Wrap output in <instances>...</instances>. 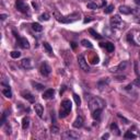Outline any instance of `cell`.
I'll return each mask as SVG.
<instances>
[{
    "label": "cell",
    "instance_id": "obj_1",
    "mask_svg": "<svg viewBox=\"0 0 140 140\" xmlns=\"http://www.w3.org/2000/svg\"><path fill=\"white\" fill-rule=\"evenodd\" d=\"M54 17L58 22L65 23V24H69V23H72L74 21H77L78 19L80 18V14H79V13H72L71 15H61L58 11H55Z\"/></svg>",
    "mask_w": 140,
    "mask_h": 140
},
{
    "label": "cell",
    "instance_id": "obj_2",
    "mask_svg": "<svg viewBox=\"0 0 140 140\" xmlns=\"http://www.w3.org/2000/svg\"><path fill=\"white\" fill-rule=\"evenodd\" d=\"M105 107V102L100 99V97H92L89 101V108H90L91 113L95 110H103Z\"/></svg>",
    "mask_w": 140,
    "mask_h": 140
},
{
    "label": "cell",
    "instance_id": "obj_3",
    "mask_svg": "<svg viewBox=\"0 0 140 140\" xmlns=\"http://www.w3.org/2000/svg\"><path fill=\"white\" fill-rule=\"evenodd\" d=\"M71 107L72 104L70 100H64L61 102V107H60V111H59V117L60 118H65L69 115L70 111H71Z\"/></svg>",
    "mask_w": 140,
    "mask_h": 140
},
{
    "label": "cell",
    "instance_id": "obj_4",
    "mask_svg": "<svg viewBox=\"0 0 140 140\" xmlns=\"http://www.w3.org/2000/svg\"><path fill=\"white\" fill-rule=\"evenodd\" d=\"M110 23H111V26L113 27V29H119L123 24V21H122V18H120L118 14H116V15L111 18Z\"/></svg>",
    "mask_w": 140,
    "mask_h": 140
},
{
    "label": "cell",
    "instance_id": "obj_5",
    "mask_svg": "<svg viewBox=\"0 0 140 140\" xmlns=\"http://www.w3.org/2000/svg\"><path fill=\"white\" fill-rule=\"evenodd\" d=\"M78 64H79V67H80L83 71H89L90 70V67L88 65V61L85 60L84 56L83 55H79L78 56Z\"/></svg>",
    "mask_w": 140,
    "mask_h": 140
},
{
    "label": "cell",
    "instance_id": "obj_6",
    "mask_svg": "<svg viewBox=\"0 0 140 140\" xmlns=\"http://www.w3.org/2000/svg\"><path fill=\"white\" fill-rule=\"evenodd\" d=\"M15 7L20 12L22 13H27L29 12V6L24 2V0H17L15 1Z\"/></svg>",
    "mask_w": 140,
    "mask_h": 140
},
{
    "label": "cell",
    "instance_id": "obj_7",
    "mask_svg": "<svg viewBox=\"0 0 140 140\" xmlns=\"http://www.w3.org/2000/svg\"><path fill=\"white\" fill-rule=\"evenodd\" d=\"M40 71H41V73H42V76H44V77H48L49 74H50V72H52V68H50V66L49 65L46 63V61H44L43 64L41 65V67H40Z\"/></svg>",
    "mask_w": 140,
    "mask_h": 140
},
{
    "label": "cell",
    "instance_id": "obj_8",
    "mask_svg": "<svg viewBox=\"0 0 140 140\" xmlns=\"http://www.w3.org/2000/svg\"><path fill=\"white\" fill-rule=\"evenodd\" d=\"M21 66L26 70L32 69L34 67V61H33V59H31V58H24V59H22V61H21Z\"/></svg>",
    "mask_w": 140,
    "mask_h": 140
},
{
    "label": "cell",
    "instance_id": "obj_9",
    "mask_svg": "<svg viewBox=\"0 0 140 140\" xmlns=\"http://www.w3.org/2000/svg\"><path fill=\"white\" fill-rule=\"evenodd\" d=\"M79 136H80V135L78 133L72 131V130H68V131H65L61 135V138H64V139H77V138H79Z\"/></svg>",
    "mask_w": 140,
    "mask_h": 140
},
{
    "label": "cell",
    "instance_id": "obj_10",
    "mask_svg": "<svg viewBox=\"0 0 140 140\" xmlns=\"http://www.w3.org/2000/svg\"><path fill=\"white\" fill-rule=\"evenodd\" d=\"M21 95L24 97L25 100H27L30 102V103H34L35 102V97H34V95L32 94V93L30 92V91H27V90H24V91H22L21 92Z\"/></svg>",
    "mask_w": 140,
    "mask_h": 140
},
{
    "label": "cell",
    "instance_id": "obj_11",
    "mask_svg": "<svg viewBox=\"0 0 140 140\" xmlns=\"http://www.w3.org/2000/svg\"><path fill=\"white\" fill-rule=\"evenodd\" d=\"M126 67H127V61H122L118 66L111 68V71L112 72H122L126 69Z\"/></svg>",
    "mask_w": 140,
    "mask_h": 140
},
{
    "label": "cell",
    "instance_id": "obj_12",
    "mask_svg": "<svg viewBox=\"0 0 140 140\" xmlns=\"http://www.w3.org/2000/svg\"><path fill=\"white\" fill-rule=\"evenodd\" d=\"M55 95V90L54 89H48V90H46L43 95H42V97H43L44 100H52L53 97Z\"/></svg>",
    "mask_w": 140,
    "mask_h": 140
},
{
    "label": "cell",
    "instance_id": "obj_13",
    "mask_svg": "<svg viewBox=\"0 0 140 140\" xmlns=\"http://www.w3.org/2000/svg\"><path fill=\"white\" fill-rule=\"evenodd\" d=\"M18 42H19V45H20L22 48H24V49H29L30 48V43L25 37H19Z\"/></svg>",
    "mask_w": 140,
    "mask_h": 140
},
{
    "label": "cell",
    "instance_id": "obj_14",
    "mask_svg": "<svg viewBox=\"0 0 140 140\" xmlns=\"http://www.w3.org/2000/svg\"><path fill=\"white\" fill-rule=\"evenodd\" d=\"M108 84H110V78H103L97 82V88H99L100 90H103V89L106 88Z\"/></svg>",
    "mask_w": 140,
    "mask_h": 140
},
{
    "label": "cell",
    "instance_id": "obj_15",
    "mask_svg": "<svg viewBox=\"0 0 140 140\" xmlns=\"http://www.w3.org/2000/svg\"><path fill=\"white\" fill-rule=\"evenodd\" d=\"M83 123H84V119H83L82 116H78V117L76 118V120L73 122L72 126L74 128H81L83 126Z\"/></svg>",
    "mask_w": 140,
    "mask_h": 140
},
{
    "label": "cell",
    "instance_id": "obj_16",
    "mask_svg": "<svg viewBox=\"0 0 140 140\" xmlns=\"http://www.w3.org/2000/svg\"><path fill=\"white\" fill-rule=\"evenodd\" d=\"M34 110H35V113L37 114V116L38 117H43V113H44V107H43V105H41V104H35L34 105Z\"/></svg>",
    "mask_w": 140,
    "mask_h": 140
},
{
    "label": "cell",
    "instance_id": "obj_17",
    "mask_svg": "<svg viewBox=\"0 0 140 140\" xmlns=\"http://www.w3.org/2000/svg\"><path fill=\"white\" fill-rule=\"evenodd\" d=\"M2 94L8 97V99H11L12 97V91H11V88L9 85H4L2 89Z\"/></svg>",
    "mask_w": 140,
    "mask_h": 140
},
{
    "label": "cell",
    "instance_id": "obj_18",
    "mask_svg": "<svg viewBox=\"0 0 140 140\" xmlns=\"http://www.w3.org/2000/svg\"><path fill=\"white\" fill-rule=\"evenodd\" d=\"M119 12L123 13V14H130L131 13V8H129L127 6H120L119 7Z\"/></svg>",
    "mask_w": 140,
    "mask_h": 140
},
{
    "label": "cell",
    "instance_id": "obj_19",
    "mask_svg": "<svg viewBox=\"0 0 140 140\" xmlns=\"http://www.w3.org/2000/svg\"><path fill=\"white\" fill-rule=\"evenodd\" d=\"M102 111H103V110H95V111H93L92 112V117L94 118V119H96V120H99L101 118Z\"/></svg>",
    "mask_w": 140,
    "mask_h": 140
},
{
    "label": "cell",
    "instance_id": "obj_20",
    "mask_svg": "<svg viewBox=\"0 0 140 140\" xmlns=\"http://www.w3.org/2000/svg\"><path fill=\"white\" fill-rule=\"evenodd\" d=\"M30 126V118L29 117H24L22 119V129H27Z\"/></svg>",
    "mask_w": 140,
    "mask_h": 140
},
{
    "label": "cell",
    "instance_id": "obj_21",
    "mask_svg": "<svg viewBox=\"0 0 140 140\" xmlns=\"http://www.w3.org/2000/svg\"><path fill=\"white\" fill-rule=\"evenodd\" d=\"M32 29H33L35 32H42L43 31V26H42L40 23H32Z\"/></svg>",
    "mask_w": 140,
    "mask_h": 140
},
{
    "label": "cell",
    "instance_id": "obj_22",
    "mask_svg": "<svg viewBox=\"0 0 140 140\" xmlns=\"http://www.w3.org/2000/svg\"><path fill=\"white\" fill-rule=\"evenodd\" d=\"M111 130H112V131H113V133H115V135H117V136H119V135H120V133H119V128H118V126H117V125H116L115 123H113V124H112V125H111Z\"/></svg>",
    "mask_w": 140,
    "mask_h": 140
},
{
    "label": "cell",
    "instance_id": "obj_23",
    "mask_svg": "<svg viewBox=\"0 0 140 140\" xmlns=\"http://www.w3.org/2000/svg\"><path fill=\"white\" fill-rule=\"evenodd\" d=\"M43 46H44V48L46 49V52H47L49 55H52L53 54V48H52V46H50L47 42H44L43 43Z\"/></svg>",
    "mask_w": 140,
    "mask_h": 140
},
{
    "label": "cell",
    "instance_id": "obj_24",
    "mask_svg": "<svg viewBox=\"0 0 140 140\" xmlns=\"http://www.w3.org/2000/svg\"><path fill=\"white\" fill-rule=\"evenodd\" d=\"M32 85H33L37 91H42V90H44V85L43 84H41V83H37V82H34V81H32Z\"/></svg>",
    "mask_w": 140,
    "mask_h": 140
},
{
    "label": "cell",
    "instance_id": "obj_25",
    "mask_svg": "<svg viewBox=\"0 0 140 140\" xmlns=\"http://www.w3.org/2000/svg\"><path fill=\"white\" fill-rule=\"evenodd\" d=\"M124 137H125L126 139H136V138H137L136 135L131 133V130H129V131L126 133V134L124 135Z\"/></svg>",
    "mask_w": 140,
    "mask_h": 140
},
{
    "label": "cell",
    "instance_id": "obj_26",
    "mask_svg": "<svg viewBox=\"0 0 140 140\" xmlns=\"http://www.w3.org/2000/svg\"><path fill=\"white\" fill-rule=\"evenodd\" d=\"M89 32H90V34L94 37V38H96V40H101L102 38V35H100L97 32H95L93 29H90V31H89Z\"/></svg>",
    "mask_w": 140,
    "mask_h": 140
},
{
    "label": "cell",
    "instance_id": "obj_27",
    "mask_svg": "<svg viewBox=\"0 0 140 140\" xmlns=\"http://www.w3.org/2000/svg\"><path fill=\"white\" fill-rule=\"evenodd\" d=\"M81 45L84 46V47H88V48H92L93 47V45L91 44V42L88 41V40H82L81 41Z\"/></svg>",
    "mask_w": 140,
    "mask_h": 140
},
{
    "label": "cell",
    "instance_id": "obj_28",
    "mask_svg": "<svg viewBox=\"0 0 140 140\" xmlns=\"http://www.w3.org/2000/svg\"><path fill=\"white\" fill-rule=\"evenodd\" d=\"M105 48H106V50H107L108 53L114 52V49H115L114 44H112V43H106V44H105Z\"/></svg>",
    "mask_w": 140,
    "mask_h": 140
},
{
    "label": "cell",
    "instance_id": "obj_29",
    "mask_svg": "<svg viewBox=\"0 0 140 140\" xmlns=\"http://www.w3.org/2000/svg\"><path fill=\"white\" fill-rule=\"evenodd\" d=\"M113 11H114V4H110V6H107L104 9V12L106 13V14H111Z\"/></svg>",
    "mask_w": 140,
    "mask_h": 140
},
{
    "label": "cell",
    "instance_id": "obj_30",
    "mask_svg": "<svg viewBox=\"0 0 140 140\" xmlns=\"http://www.w3.org/2000/svg\"><path fill=\"white\" fill-rule=\"evenodd\" d=\"M10 56H11L13 59H18V58L21 56V53L19 52V50H13V52L10 53Z\"/></svg>",
    "mask_w": 140,
    "mask_h": 140
},
{
    "label": "cell",
    "instance_id": "obj_31",
    "mask_svg": "<svg viewBox=\"0 0 140 140\" xmlns=\"http://www.w3.org/2000/svg\"><path fill=\"white\" fill-rule=\"evenodd\" d=\"M94 3H95L99 8H102V7H104V6H105L106 0H94Z\"/></svg>",
    "mask_w": 140,
    "mask_h": 140
},
{
    "label": "cell",
    "instance_id": "obj_32",
    "mask_svg": "<svg viewBox=\"0 0 140 140\" xmlns=\"http://www.w3.org/2000/svg\"><path fill=\"white\" fill-rule=\"evenodd\" d=\"M73 100H74V102H76V104L78 106L81 105V99H80V96H79L78 94H76V93L73 94Z\"/></svg>",
    "mask_w": 140,
    "mask_h": 140
},
{
    "label": "cell",
    "instance_id": "obj_33",
    "mask_svg": "<svg viewBox=\"0 0 140 140\" xmlns=\"http://www.w3.org/2000/svg\"><path fill=\"white\" fill-rule=\"evenodd\" d=\"M127 41L129 42L130 44H133V45H137V44H136V42L134 41V35H133L131 33H129V34L127 35Z\"/></svg>",
    "mask_w": 140,
    "mask_h": 140
},
{
    "label": "cell",
    "instance_id": "obj_34",
    "mask_svg": "<svg viewBox=\"0 0 140 140\" xmlns=\"http://www.w3.org/2000/svg\"><path fill=\"white\" fill-rule=\"evenodd\" d=\"M87 7H88V9H91V10H95V9L99 8V7H97L94 2H88Z\"/></svg>",
    "mask_w": 140,
    "mask_h": 140
},
{
    "label": "cell",
    "instance_id": "obj_35",
    "mask_svg": "<svg viewBox=\"0 0 140 140\" xmlns=\"http://www.w3.org/2000/svg\"><path fill=\"white\" fill-rule=\"evenodd\" d=\"M131 13L136 17H139L140 15V8H131Z\"/></svg>",
    "mask_w": 140,
    "mask_h": 140
},
{
    "label": "cell",
    "instance_id": "obj_36",
    "mask_svg": "<svg viewBox=\"0 0 140 140\" xmlns=\"http://www.w3.org/2000/svg\"><path fill=\"white\" fill-rule=\"evenodd\" d=\"M49 18H50V17H49L48 13H43V14L40 17V19H41L42 21H48V20H49Z\"/></svg>",
    "mask_w": 140,
    "mask_h": 140
},
{
    "label": "cell",
    "instance_id": "obj_37",
    "mask_svg": "<svg viewBox=\"0 0 140 140\" xmlns=\"http://www.w3.org/2000/svg\"><path fill=\"white\" fill-rule=\"evenodd\" d=\"M52 133L53 134H58L59 133V127H58V126H56V125L52 126Z\"/></svg>",
    "mask_w": 140,
    "mask_h": 140
},
{
    "label": "cell",
    "instance_id": "obj_38",
    "mask_svg": "<svg viewBox=\"0 0 140 140\" xmlns=\"http://www.w3.org/2000/svg\"><path fill=\"white\" fill-rule=\"evenodd\" d=\"M6 118H7V112H4L3 115H2L1 122H0V125H4V123H6Z\"/></svg>",
    "mask_w": 140,
    "mask_h": 140
},
{
    "label": "cell",
    "instance_id": "obj_39",
    "mask_svg": "<svg viewBox=\"0 0 140 140\" xmlns=\"http://www.w3.org/2000/svg\"><path fill=\"white\" fill-rule=\"evenodd\" d=\"M91 64H93V65L99 64V57H97V56H94V57L92 58V60H91Z\"/></svg>",
    "mask_w": 140,
    "mask_h": 140
},
{
    "label": "cell",
    "instance_id": "obj_40",
    "mask_svg": "<svg viewBox=\"0 0 140 140\" xmlns=\"http://www.w3.org/2000/svg\"><path fill=\"white\" fill-rule=\"evenodd\" d=\"M133 84H135V85H137V87H140V77H139V74H138V77H137V79L134 81V83Z\"/></svg>",
    "mask_w": 140,
    "mask_h": 140
},
{
    "label": "cell",
    "instance_id": "obj_41",
    "mask_svg": "<svg viewBox=\"0 0 140 140\" xmlns=\"http://www.w3.org/2000/svg\"><path fill=\"white\" fill-rule=\"evenodd\" d=\"M92 20H93V19H92L91 17H87L84 20H83V23H89V22H91Z\"/></svg>",
    "mask_w": 140,
    "mask_h": 140
},
{
    "label": "cell",
    "instance_id": "obj_42",
    "mask_svg": "<svg viewBox=\"0 0 140 140\" xmlns=\"http://www.w3.org/2000/svg\"><path fill=\"white\" fill-rule=\"evenodd\" d=\"M61 88H63V89H60V95H63V94H64V92L66 91V85H63Z\"/></svg>",
    "mask_w": 140,
    "mask_h": 140
},
{
    "label": "cell",
    "instance_id": "obj_43",
    "mask_svg": "<svg viewBox=\"0 0 140 140\" xmlns=\"http://www.w3.org/2000/svg\"><path fill=\"white\" fill-rule=\"evenodd\" d=\"M32 6H33V7L36 9V10H37V8H38V4H37L35 1H33V2H32Z\"/></svg>",
    "mask_w": 140,
    "mask_h": 140
},
{
    "label": "cell",
    "instance_id": "obj_44",
    "mask_svg": "<svg viewBox=\"0 0 140 140\" xmlns=\"http://www.w3.org/2000/svg\"><path fill=\"white\" fill-rule=\"evenodd\" d=\"M110 137V135L108 134H105V135H103V136H102V139H107Z\"/></svg>",
    "mask_w": 140,
    "mask_h": 140
},
{
    "label": "cell",
    "instance_id": "obj_45",
    "mask_svg": "<svg viewBox=\"0 0 140 140\" xmlns=\"http://www.w3.org/2000/svg\"><path fill=\"white\" fill-rule=\"evenodd\" d=\"M7 14H1V15H0V18H1V20H6V19H7Z\"/></svg>",
    "mask_w": 140,
    "mask_h": 140
},
{
    "label": "cell",
    "instance_id": "obj_46",
    "mask_svg": "<svg viewBox=\"0 0 140 140\" xmlns=\"http://www.w3.org/2000/svg\"><path fill=\"white\" fill-rule=\"evenodd\" d=\"M135 2H136V4H138V6L140 7V0H134Z\"/></svg>",
    "mask_w": 140,
    "mask_h": 140
},
{
    "label": "cell",
    "instance_id": "obj_47",
    "mask_svg": "<svg viewBox=\"0 0 140 140\" xmlns=\"http://www.w3.org/2000/svg\"><path fill=\"white\" fill-rule=\"evenodd\" d=\"M71 46H72V48L74 49V48H76L77 47V45H76V43H71Z\"/></svg>",
    "mask_w": 140,
    "mask_h": 140
},
{
    "label": "cell",
    "instance_id": "obj_48",
    "mask_svg": "<svg viewBox=\"0 0 140 140\" xmlns=\"http://www.w3.org/2000/svg\"><path fill=\"white\" fill-rule=\"evenodd\" d=\"M139 40H140V35H139Z\"/></svg>",
    "mask_w": 140,
    "mask_h": 140
}]
</instances>
